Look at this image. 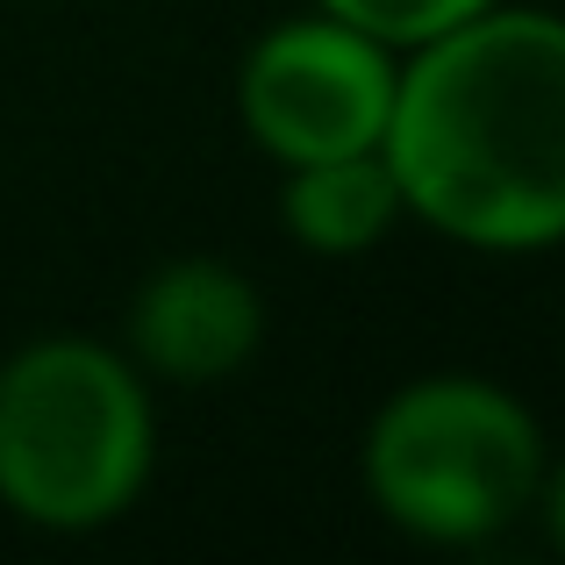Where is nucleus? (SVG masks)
I'll use <instances>...</instances> for the list:
<instances>
[{
  "instance_id": "obj_1",
  "label": "nucleus",
  "mask_w": 565,
  "mask_h": 565,
  "mask_svg": "<svg viewBox=\"0 0 565 565\" xmlns=\"http://www.w3.org/2000/svg\"><path fill=\"white\" fill-rule=\"evenodd\" d=\"M380 158L401 215L480 258L565 244V14L494 0L401 51Z\"/></svg>"
},
{
  "instance_id": "obj_2",
  "label": "nucleus",
  "mask_w": 565,
  "mask_h": 565,
  "mask_svg": "<svg viewBox=\"0 0 565 565\" xmlns=\"http://www.w3.org/2000/svg\"><path fill=\"white\" fill-rule=\"evenodd\" d=\"M158 466V408L137 359L57 330L0 359V509L51 537L122 523Z\"/></svg>"
},
{
  "instance_id": "obj_3",
  "label": "nucleus",
  "mask_w": 565,
  "mask_h": 565,
  "mask_svg": "<svg viewBox=\"0 0 565 565\" xmlns=\"http://www.w3.org/2000/svg\"><path fill=\"white\" fill-rule=\"evenodd\" d=\"M544 458V429L515 386L487 373H423L373 408L359 480L401 537L466 552L530 515Z\"/></svg>"
},
{
  "instance_id": "obj_4",
  "label": "nucleus",
  "mask_w": 565,
  "mask_h": 565,
  "mask_svg": "<svg viewBox=\"0 0 565 565\" xmlns=\"http://www.w3.org/2000/svg\"><path fill=\"white\" fill-rule=\"evenodd\" d=\"M394 79H401V51L308 8L294 22H273L244 51L236 115H244V137L273 166L351 158V151H380L386 115H394Z\"/></svg>"
},
{
  "instance_id": "obj_5",
  "label": "nucleus",
  "mask_w": 565,
  "mask_h": 565,
  "mask_svg": "<svg viewBox=\"0 0 565 565\" xmlns=\"http://www.w3.org/2000/svg\"><path fill=\"white\" fill-rule=\"evenodd\" d=\"M265 344V294L230 258H172L129 301V359L143 380L215 386Z\"/></svg>"
},
{
  "instance_id": "obj_6",
  "label": "nucleus",
  "mask_w": 565,
  "mask_h": 565,
  "mask_svg": "<svg viewBox=\"0 0 565 565\" xmlns=\"http://www.w3.org/2000/svg\"><path fill=\"white\" fill-rule=\"evenodd\" d=\"M279 222L308 258H365L394 236L401 186L380 151L316 158V166H279Z\"/></svg>"
},
{
  "instance_id": "obj_7",
  "label": "nucleus",
  "mask_w": 565,
  "mask_h": 565,
  "mask_svg": "<svg viewBox=\"0 0 565 565\" xmlns=\"http://www.w3.org/2000/svg\"><path fill=\"white\" fill-rule=\"evenodd\" d=\"M316 8L337 14V22H351V29H365V36H380L386 51H415V43L487 14L494 0H316Z\"/></svg>"
},
{
  "instance_id": "obj_8",
  "label": "nucleus",
  "mask_w": 565,
  "mask_h": 565,
  "mask_svg": "<svg viewBox=\"0 0 565 565\" xmlns=\"http://www.w3.org/2000/svg\"><path fill=\"white\" fill-rule=\"evenodd\" d=\"M530 509L544 515V537L565 552V458H544V480H537V501Z\"/></svg>"
}]
</instances>
